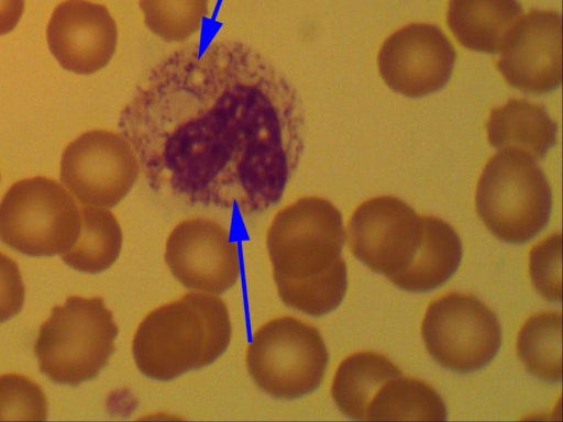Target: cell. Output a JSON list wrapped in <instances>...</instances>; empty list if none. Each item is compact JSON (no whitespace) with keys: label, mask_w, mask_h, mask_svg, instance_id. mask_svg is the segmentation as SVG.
<instances>
[{"label":"cell","mask_w":563,"mask_h":422,"mask_svg":"<svg viewBox=\"0 0 563 422\" xmlns=\"http://www.w3.org/2000/svg\"><path fill=\"white\" fill-rule=\"evenodd\" d=\"M462 255V243L455 230L437 216L426 215L421 248L410 267L394 285L411 292L433 290L453 276Z\"/></svg>","instance_id":"cell-17"},{"label":"cell","mask_w":563,"mask_h":422,"mask_svg":"<svg viewBox=\"0 0 563 422\" xmlns=\"http://www.w3.org/2000/svg\"><path fill=\"white\" fill-rule=\"evenodd\" d=\"M118 126L154 189L243 215L282 198L305 147L295 88L233 40L191 43L161 60Z\"/></svg>","instance_id":"cell-1"},{"label":"cell","mask_w":563,"mask_h":422,"mask_svg":"<svg viewBox=\"0 0 563 422\" xmlns=\"http://www.w3.org/2000/svg\"><path fill=\"white\" fill-rule=\"evenodd\" d=\"M24 11V0H0V35L11 32Z\"/></svg>","instance_id":"cell-26"},{"label":"cell","mask_w":563,"mask_h":422,"mask_svg":"<svg viewBox=\"0 0 563 422\" xmlns=\"http://www.w3.org/2000/svg\"><path fill=\"white\" fill-rule=\"evenodd\" d=\"M521 14L518 0H450L446 23L463 47L496 54Z\"/></svg>","instance_id":"cell-16"},{"label":"cell","mask_w":563,"mask_h":422,"mask_svg":"<svg viewBox=\"0 0 563 422\" xmlns=\"http://www.w3.org/2000/svg\"><path fill=\"white\" fill-rule=\"evenodd\" d=\"M399 373L400 368L382 354H352L336 369L331 387L332 399L343 414L365 421L368 404L377 390Z\"/></svg>","instance_id":"cell-18"},{"label":"cell","mask_w":563,"mask_h":422,"mask_svg":"<svg viewBox=\"0 0 563 422\" xmlns=\"http://www.w3.org/2000/svg\"><path fill=\"white\" fill-rule=\"evenodd\" d=\"M489 144L542 159L556 142L558 124L542 104L510 99L492 110L486 123Z\"/></svg>","instance_id":"cell-15"},{"label":"cell","mask_w":563,"mask_h":422,"mask_svg":"<svg viewBox=\"0 0 563 422\" xmlns=\"http://www.w3.org/2000/svg\"><path fill=\"white\" fill-rule=\"evenodd\" d=\"M164 258L172 275L197 291L222 293L241 274L238 242L228 229L205 218L179 222L167 237Z\"/></svg>","instance_id":"cell-11"},{"label":"cell","mask_w":563,"mask_h":422,"mask_svg":"<svg viewBox=\"0 0 563 422\" xmlns=\"http://www.w3.org/2000/svg\"><path fill=\"white\" fill-rule=\"evenodd\" d=\"M122 231L107 208H80V230L74 245L60 255L71 268L88 274L108 269L119 257Z\"/></svg>","instance_id":"cell-20"},{"label":"cell","mask_w":563,"mask_h":422,"mask_svg":"<svg viewBox=\"0 0 563 422\" xmlns=\"http://www.w3.org/2000/svg\"><path fill=\"white\" fill-rule=\"evenodd\" d=\"M441 396L426 381L399 373L387 379L371 400L365 421L446 420Z\"/></svg>","instance_id":"cell-19"},{"label":"cell","mask_w":563,"mask_h":422,"mask_svg":"<svg viewBox=\"0 0 563 422\" xmlns=\"http://www.w3.org/2000/svg\"><path fill=\"white\" fill-rule=\"evenodd\" d=\"M344 238L341 212L322 197L299 198L275 214L266 246L287 307L320 316L340 306L347 289Z\"/></svg>","instance_id":"cell-2"},{"label":"cell","mask_w":563,"mask_h":422,"mask_svg":"<svg viewBox=\"0 0 563 422\" xmlns=\"http://www.w3.org/2000/svg\"><path fill=\"white\" fill-rule=\"evenodd\" d=\"M118 333L101 298L69 297L40 327L34 344L40 370L59 385L93 379L113 354Z\"/></svg>","instance_id":"cell-4"},{"label":"cell","mask_w":563,"mask_h":422,"mask_svg":"<svg viewBox=\"0 0 563 422\" xmlns=\"http://www.w3.org/2000/svg\"><path fill=\"white\" fill-rule=\"evenodd\" d=\"M377 60L379 74L391 90L405 97L420 98L448 84L456 53L437 25L412 23L384 42Z\"/></svg>","instance_id":"cell-12"},{"label":"cell","mask_w":563,"mask_h":422,"mask_svg":"<svg viewBox=\"0 0 563 422\" xmlns=\"http://www.w3.org/2000/svg\"><path fill=\"white\" fill-rule=\"evenodd\" d=\"M145 26L168 43H184L202 27L209 0H140Z\"/></svg>","instance_id":"cell-22"},{"label":"cell","mask_w":563,"mask_h":422,"mask_svg":"<svg viewBox=\"0 0 563 422\" xmlns=\"http://www.w3.org/2000/svg\"><path fill=\"white\" fill-rule=\"evenodd\" d=\"M517 352L525 367L544 381L562 377V314L541 312L529 318L517 337Z\"/></svg>","instance_id":"cell-21"},{"label":"cell","mask_w":563,"mask_h":422,"mask_svg":"<svg viewBox=\"0 0 563 422\" xmlns=\"http://www.w3.org/2000/svg\"><path fill=\"white\" fill-rule=\"evenodd\" d=\"M79 230L80 208L54 179H22L0 202V240L24 255H62L74 245Z\"/></svg>","instance_id":"cell-7"},{"label":"cell","mask_w":563,"mask_h":422,"mask_svg":"<svg viewBox=\"0 0 563 422\" xmlns=\"http://www.w3.org/2000/svg\"><path fill=\"white\" fill-rule=\"evenodd\" d=\"M561 14L532 9L505 38L497 68L510 87L525 93L551 92L561 85Z\"/></svg>","instance_id":"cell-13"},{"label":"cell","mask_w":563,"mask_h":422,"mask_svg":"<svg viewBox=\"0 0 563 422\" xmlns=\"http://www.w3.org/2000/svg\"><path fill=\"white\" fill-rule=\"evenodd\" d=\"M47 400L41 387L19 374L0 376V420H45Z\"/></svg>","instance_id":"cell-23"},{"label":"cell","mask_w":563,"mask_h":422,"mask_svg":"<svg viewBox=\"0 0 563 422\" xmlns=\"http://www.w3.org/2000/svg\"><path fill=\"white\" fill-rule=\"evenodd\" d=\"M46 37L51 53L64 69L90 75L104 68L113 57L118 29L104 5L67 0L53 11Z\"/></svg>","instance_id":"cell-14"},{"label":"cell","mask_w":563,"mask_h":422,"mask_svg":"<svg viewBox=\"0 0 563 422\" xmlns=\"http://www.w3.org/2000/svg\"><path fill=\"white\" fill-rule=\"evenodd\" d=\"M426 234V215L405 201L380 196L364 201L347 227L353 255L393 284L417 257Z\"/></svg>","instance_id":"cell-10"},{"label":"cell","mask_w":563,"mask_h":422,"mask_svg":"<svg viewBox=\"0 0 563 422\" xmlns=\"http://www.w3.org/2000/svg\"><path fill=\"white\" fill-rule=\"evenodd\" d=\"M24 296L25 288L18 264L0 252V323L21 311Z\"/></svg>","instance_id":"cell-25"},{"label":"cell","mask_w":563,"mask_h":422,"mask_svg":"<svg viewBox=\"0 0 563 422\" xmlns=\"http://www.w3.org/2000/svg\"><path fill=\"white\" fill-rule=\"evenodd\" d=\"M421 332L434 360L463 374L486 366L501 344L497 315L471 293L449 292L430 303Z\"/></svg>","instance_id":"cell-8"},{"label":"cell","mask_w":563,"mask_h":422,"mask_svg":"<svg viewBox=\"0 0 563 422\" xmlns=\"http://www.w3.org/2000/svg\"><path fill=\"white\" fill-rule=\"evenodd\" d=\"M530 277L538 292L550 301H561V234L550 235L530 252Z\"/></svg>","instance_id":"cell-24"},{"label":"cell","mask_w":563,"mask_h":422,"mask_svg":"<svg viewBox=\"0 0 563 422\" xmlns=\"http://www.w3.org/2000/svg\"><path fill=\"white\" fill-rule=\"evenodd\" d=\"M140 169L137 154L121 132L92 130L64 149L60 180L81 204L108 209L131 191Z\"/></svg>","instance_id":"cell-9"},{"label":"cell","mask_w":563,"mask_h":422,"mask_svg":"<svg viewBox=\"0 0 563 422\" xmlns=\"http://www.w3.org/2000/svg\"><path fill=\"white\" fill-rule=\"evenodd\" d=\"M475 201L479 219L496 237L520 244L548 224L552 191L544 173L530 157L501 149L484 167Z\"/></svg>","instance_id":"cell-5"},{"label":"cell","mask_w":563,"mask_h":422,"mask_svg":"<svg viewBox=\"0 0 563 422\" xmlns=\"http://www.w3.org/2000/svg\"><path fill=\"white\" fill-rule=\"evenodd\" d=\"M228 308L214 293L190 291L152 310L132 342L139 370L155 380H172L217 360L231 340Z\"/></svg>","instance_id":"cell-3"},{"label":"cell","mask_w":563,"mask_h":422,"mask_svg":"<svg viewBox=\"0 0 563 422\" xmlns=\"http://www.w3.org/2000/svg\"><path fill=\"white\" fill-rule=\"evenodd\" d=\"M245 362L261 390L290 400L321 385L329 354L317 327L287 315L268 321L253 334Z\"/></svg>","instance_id":"cell-6"}]
</instances>
